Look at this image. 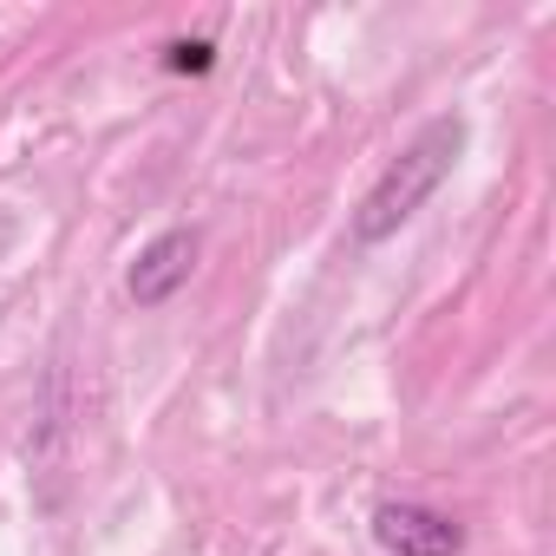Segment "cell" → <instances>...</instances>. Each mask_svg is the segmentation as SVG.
I'll list each match as a JSON object with an SVG mask.
<instances>
[{
    "mask_svg": "<svg viewBox=\"0 0 556 556\" xmlns=\"http://www.w3.org/2000/svg\"><path fill=\"white\" fill-rule=\"evenodd\" d=\"M210 66H216L210 40H170L164 47V73H210Z\"/></svg>",
    "mask_w": 556,
    "mask_h": 556,
    "instance_id": "4",
    "label": "cell"
},
{
    "mask_svg": "<svg viewBox=\"0 0 556 556\" xmlns=\"http://www.w3.org/2000/svg\"><path fill=\"white\" fill-rule=\"evenodd\" d=\"M458 157H465V118H458V112L426 118V125L413 131V144L380 170V184L367 190V203L354 210V242H387V236H400V229L432 203V190L458 170Z\"/></svg>",
    "mask_w": 556,
    "mask_h": 556,
    "instance_id": "1",
    "label": "cell"
},
{
    "mask_svg": "<svg viewBox=\"0 0 556 556\" xmlns=\"http://www.w3.org/2000/svg\"><path fill=\"white\" fill-rule=\"evenodd\" d=\"M374 543L387 556H458L465 549V523L432 510V504H380L374 510Z\"/></svg>",
    "mask_w": 556,
    "mask_h": 556,
    "instance_id": "3",
    "label": "cell"
},
{
    "mask_svg": "<svg viewBox=\"0 0 556 556\" xmlns=\"http://www.w3.org/2000/svg\"><path fill=\"white\" fill-rule=\"evenodd\" d=\"M197 255H203V236H197L190 223H177V229L151 236V242L138 249L131 275H125V295H131L138 308H164V302L190 282V275H197Z\"/></svg>",
    "mask_w": 556,
    "mask_h": 556,
    "instance_id": "2",
    "label": "cell"
}]
</instances>
